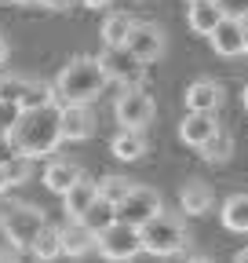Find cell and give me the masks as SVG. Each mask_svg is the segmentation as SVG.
I'll list each match as a JSON object with an SVG mask.
<instances>
[{"label": "cell", "mask_w": 248, "mask_h": 263, "mask_svg": "<svg viewBox=\"0 0 248 263\" xmlns=\"http://www.w3.org/2000/svg\"><path fill=\"white\" fill-rule=\"evenodd\" d=\"M11 143L26 157H51L62 146V106L44 103L33 110H22L11 128Z\"/></svg>", "instance_id": "cell-1"}, {"label": "cell", "mask_w": 248, "mask_h": 263, "mask_svg": "<svg viewBox=\"0 0 248 263\" xmlns=\"http://www.w3.org/2000/svg\"><path fill=\"white\" fill-rule=\"evenodd\" d=\"M106 84H110V77L102 70L99 55H77L58 70L51 88H55V103L58 106H88L106 91Z\"/></svg>", "instance_id": "cell-2"}, {"label": "cell", "mask_w": 248, "mask_h": 263, "mask_svg": "<svg viewBox=\"0 0 248 263\" xmlns=\"http://www.w3.org/2000/svg\"><path fill=\"white\" fill-rule=\"evenodd\" d=\"M139 230H142V252H150V256L168 259V256H186V249H190V230L182 227V219H175L168 212H157Z\"/></svg>", "instance_id": "cell-3"}, {"label": "cell", "mask_w": 248, "mask_h": 263, "mask_svg": "<svg viewBox=\"0 0 248 263\" xmlns=\"http://www.w3.org/2000/svg\"><path fill=\"white\" fill-rule=\"evenodd\" d=\"M48 227V216L37 209V205H26V201H8L0 205V230L4 238L18 249V252H29L37 241V234Z\"/></svg>", "instance_id": "cell-4"}, {"label": "cell", "mask_w": 248, "mask_h": 263, "mask_svg": "<svg viewBox=\"0 0 248 263\" xmlns=\"http://www.w3.org/2000/svg\"><path fill=\"white\" fill-rule=\"evenodd\" d=\"M95 249L102 259H113V263H128L142 252V230L124 223V219H113L106 230L95 234Z\"/></svg>", "instance_id": "cell-5"}, {"label": "cell", "mask_w": 248, "mask_h": 263, "mask_svg": "<svg viewBox=\"0 0 248 263\" xmlns=\"http://www.w3.org/2000/svg\"><path fill=\"white\" fill-rule=\"evenodd\" d=\"M99 62H102L106 77L113 84H120V88H135V84L146 81V62L128 44H106L102 55H99Z\"/></svg>", "instance_id": "cell-6"}, {"label": "cell", "mask_w": 248, "mask_h": 263, "mask_svg": "<svg viewBox=\"0 0 248 263\" xmlns=\"http://www.w3.org/2000/svg\"><path fill=\"white\" fill-rule=\"evenodd\" d=\"M157 212H164V201H161V194L153 190V186H139V183H132V190L117 201V219L132 223V227L150 223Z\"/></svg>", "instance_id": "cell-7"}, {"label": "cell", "mask_w": 248, "mask_h": 263, "mask_svg": "<svg viewBox=\"0 0 248 263\" xmlns=\"http://www.w3.org/2000/svg\"><path fill=\"white\" fill-rule=\"evenodd\" d=\"M113 117L120 128H146L153 121V95L142 84L120 88V99L113 103Z\"/></svg>", "instance_id": "cell-8"}, {"label": "cell", "mask_w": 248, "mask_h": 263, "mask_svg": "<svg viewBox=\"0 0 248 263\" xmlns=\"http://www.w3.org/2000/svg\"><path fill=\"white\" fill-rule=\"evenodd\" d=\"M128 44L146 66H153V62H161L164 59V51H168V41H164V29L161 26H153V22H135L132 26V33H128Z\"/></svg>", "instance_id": "cell-9"}, {"label": "cell", "mask_w": 248, "mask_h": 263, "mask_svg": "<svg viewBox=\"0 0 248 263\" xmlns=\"http://www.w3.org/2000/svg\"><path fill=\"white\" fill-rule=\"evenodd\" d=\"M208 41H212V51H215V55H223V59L244 55V22L223 15L219 22H215V29L208 33Z\"/></svg>", "instance_id": "cell-10"}, {"label": "cell", "mask_w": 248, "mask_h": 263, "mask_svg": "<svg viewBox=\"0 0 248 263\" xmlns=\"http://www.w3.org/2000/svg\"><path fill=\"white\" fill-rule=\"evenodd\" d=\"M219 128V117H215V110H186V117L179 121V139L186 146L201 150V143L212 136V132Z\"/></svg>", "instance_id": "cell-11"}, {"label": "cell", "mask_w": 248, "mask_h": 263, "mask_svg": "<svg viewBox=\"0 0 248 263\" xmlns=\"http://www.w3.org/2000/svg\"><path fill=\"white\" fill-rule=\"evenodd\" d=\"M95 132V117L88 106H62V143H84Z\"/></svg>", "instance_id": "cell-12"}, {"label": "cell", "mask_w": 248, "mask_h": 263, "mask_svg": "<svg viewBox=\"0 0 248 263\" xmlns=\"http://www.w3.org/2000/svg\"><path fill=\"white\" fill-rule=\"evenodd\" d=\"M186 110H219L223 103V84L219 81H212V77H201L194 81L190 88H186Z\"/></svg>", "instance_id": "cell-13"}, {"label": "cell", "mask_w": 248, "mask_h": 263, "mask_svg": "<svg viewBox=\"0 0 248 263\" xmlns=\"http://www.w3.org/2000/svg\"><path fill=\"white\" fill-rule=\"evenodd\" d=\"M110 150H113L117 161H139V157H146V150H150L146 132L142 128H120L113 136V143H110Z\"/></svg>", "instance_id": "cell-14"}, {"label": "cell", "mask_w": 248, "mask_h": 263, "mask_svg": "<svg viewBox=\"0 0 248 263\" xmlns=\"http://www.w3.org/2000/svg\"><path fill=\"white\" fill-rule=\"evenodd\" d=\"M84 172H80V164H73V161H62V157H55V161H48V168H44V186L51 190V194H66L77 179H80Z\"/></svg>", "instance_id": "cell-15"}, {"label": "cell", "mask_w": 248, "mask_h": 263, "mask_svg": "<svg viewBox=\"0 0 248 263\" xmlns=\"http://www.w3.org/2000/svg\"><path fill=\"white\" fill-rule=\"evenodd\" d=\"M212 201H215V194H212V186L204 179H190L179 190V205H182L186 216H204L212 209Z\"/></svg>", "instance_id": "cell-16"}, {"label": "cell", "mask_w": 248, "mask_h": 263, "mask_svg": "<svg viewBox=\"0 0 248 263\" xmlns=\"http://www.w3.org/2000/svg\"><path fill=\"white\" fill-rule=\"evenodd\" d=\"M91 249H95V234H91L80 219H73L70 227H62V256L80 259V256H88Z\"/></svg>", "instance_id": "cell-17"}, {"label": "cell", "mask_w": 248, "mask_h": 263, "mask_svg": "<svg viewBox=\"0 0 248 263\" xmlns=\"http://www.w3.org/2000/svg\"><path fill=\"white\" fill-rule=\"evenodd\" d=\"M95 197H99V183L95 179H88V176H80L66 194H62V205H66V216L70 219H77L91 201H95Z\"/></svg>", "instance_id": "cell-18"}, {"label": "cell", "mask_w": 248, "mask_h": 263, "mask_svg": "<svg viewBox=\"0 0 248 263\" xmlns=\"http://www.w3.org/2000/svg\"><path fill=\"white\" fill-rule=\"evenodd\" d=\"M219 18H223V11H219L215 0H190V8H186V22H190V29L201 33V37H208Z\"/></svg>", "instance_id": "cell-19"}, {"label": "cell", "mask_w": 248, "mask_h": 263, "mask_svg": "<svg viewBox=\"0 0 248 263\" xmlns=\"http://www.w3.org/2000/svg\"><path fill=\"white\" fill-rule=\"evenodd\" d=\"M77 219L91 230V234H99V230H106V227L117 219V205H113V201H106V197L99 194V197H95V201H91V205H88Z\"/></svg>", "instance_id": "cell-20"}, {"label": "cell", "mask_w": 248, "mask_h": 263, "mask_svg": "<svg viewBox=\"0 0 248 263\" xmlns=\"http://www.w3.org/2000/svg\"><path fill=\"white\" fill-rule=\"evenodd\" d=\"M201 157H204L208 164L230 161V157H234V136H230V132H223V128H215L212 136L201 143Z\"/></svg>", "instance_id": "cell-21"}, {"label": "cell", "mask_w": 248, "mask_h": 263, "mask_svg": "<svg viewBox=\"0 0 248 263\" xmlns=\"http://www.w3.org/2000/svg\"><path fill=\"white\" fill-rule=\"evenodd\" d=\"M223 227L234 234H248V194H234L223 201Z\"/></svg>", "instance_id": "cell-22"}, {"label": "cell", "mask_w": 248, "mask_h": 263, "mask_svg": "<svg viewBox=\"0 0 248 263\" xmlns=\"http://www.w3.org/2000/svg\"><path fill=\"white\" fill-rule=\"evenodd\" d=\"M29 252H33L37 259H44V263H48V259H58V256H62V227H44Z\"/></svg>", "instance_id": "cell-23"}, {"label": "cell", "mask_w": 248, "mask_h": 263, "mask_svg": "<svg viewBox=\"0 0 248 263\" xmlns=\"http://www.w3.org/2000/svg\"><path fill=\"white\" fill-rule=\"evenodd\" d=\"M44 103H55V88L51 84H37V81H26V88L18 95V106L22 110H33V106H44Z\"/></svg>", "instance_id": "cell-24"}, {"label": "cell", "mask_w": 248, "mask_h": 263, "mask_svg": "<svg viewBox=\"0 0 248 263\" xmlns=\"http://www.w3.org/2000/svg\"><path fill=\"white\" fill-rule=\"evenodd\" d=\"M132 26H135V18H128V15H110L102 22V44H124Z\"/></svg>", "instance_id": "cell-25"}, {"label": "cell", "mask_w": 248, "mask_h": 263, "mask_svg": "<svg viewBox=\"0 0 248 263\" xmlns=\"http://www.w3.org/2000/svg\"><path fill=\"white\" fill-rule=\"evenodd\" d=\"M128 190H132V183L124 179V176H102V179H99V194L106 197V201H113V205H117Z\"/></svg>", "instance_id": "cell-26"}, {"label": "cell", "mask_w": 248, "mask_h": 263, "mask_svg": "<svg viewBox=\"0 0 248 263\" xmlns=\"http://www.w3.org/2000/svg\"><path fill=\"white\" fill-rule=\"evenodd\" d=\"M29 161H33V157H26V154H15L11 161H4L11 186H18V183H26V179H29Z\"/></svg>", "instance_id": "cell-27"}, {"label": "cell", "mask_w": 248, "mask_h": 263, "mask_svg": "<svg viewBox=\"0 0 248 263\" xmlns=\"http://www.w3.org/2000/svg\"><path fill=\"white\" fill-rule=\"evenodd\" d=\"M22 88H26V77H4L0 73V99H11V103H18V95H22Z\"/></svg>", "instance_id": "cell-28"}, {"label": "cell", "mask_w": 248, "mask_h": 263, "mask_svg": "<svg viewBox=\"0 0 248 263\" xmlns=\"http://www.w3.org/2000/svg\"><path fill=\"white\" fill-rule=\"evenodd\" d=\"M18 114H22V106H18V103H11V99H0V124H4L8 132L15 128Z\"/></svg>", "instance_id": "cell-29"}, {"label": "cell", "mask_w": 248, "mask_h": 263, "mask_svg": "<svg viewBox=\"0 0 248 263\" xmlns=\"http://www.w3.org/2000/svg\"><path fill=\"white\" fill-rule=\"evenodd\" d=\"M215 4H219V11L230 15V18H244L248 15V0H215Z\"/></svg>", "instance_id": "cell-30"}, {"label": "cell", "mask_w": 248, "mask_h": 263, "mask_svg": "<svg viewBox=\"0 0 248 263\" xmlns=\"http://www.w3.org/2000/svg\"><path fill=\"white\" fill-rule=\"evenodd\" d=\"M77 4V0H40V8H48V11H70Z\"/></svg>", "instance_id": "cell-31"}, {"label": "cell", "mask_w": 248, "mask_h": 263, "mask_svg": "<svg viewBox=\"0 0 248 263\" xmlns=\"http://www.w3.org/2000/svg\"><path fill=\"white\" fill-rule=\"evenodd\" d=\"M18 259V249L8 241V245H0V263H15Z\"/></svg>", "instance_id": "cell-32"}, {"label": "cell", "mask_w": 248, "mask_h": 263, "mask_svg": "<svg viewBox=\"0 0 248 263\" xmlns=\"http://www.w3.org/2000/svg\"><path fill=\"white\" fill-rule=\"evenodd\" d=\"M84 8H91V11H106L110 8V0H80Z\"/></svg>", "instance_id": "cell-33"}, {"label": "cell", "mask_w": 248, "mask_h": 263, "mask_svg": "<svg viewBox=\"0 0 248 263\" xmlns=\"http://www.w3.org/2000/svg\"><path fill=\"white\" fill-rule=\"evenodd\" d=\"M4 190H11V179H8V168L0 164V194H4Z\"/></svg>", "instance_id": "cell-34"}, {"label": "cell", "mask_w": 248, "mask_h": 263, "mask_svg": "<svg viewBox=\"0 0 248 263\" xmlns=\"http://www.w3.org/2000/svg\"><path fill=\"white\" fill-rule=\"evenodd\" d=\"M4 62H8V37L0 33V66H4Z\"/></svg>", "instance_id": "cell-35"}, {"label": "cell", "mask_w": 248, "mask_h": 263, "mask_svg": "<svg viewBox=\"0 0 248 263\" xmlns=\"http://www.w3.org/2000/svg\"><path fill=\"white\" fill-rule=\"evenodd\" d=\"M241 22H244V55H248V15H244Z\"/></svg>", "instance_id": "cell-36"}, {"label": "cell", "mask_w": 248, "mask_h": 263, "mask_svg": "<svg viewBox=\"0 0 248 263\" xmlns=\"http://www.w3.org/2000/svg\"><path fill=\"white\" fill-rule=\"evenodd\" d=\"M11 4H22V8H29V4H40V0H11Z\"/></svg>", "instance_id": "cell-37"}, {"label": "cell", "mask_w": 248, "mask_h": 263, "mask_svg": "<svg viewBox=\"0 0 248 263\" xmlns=\"http://www.w3.org/2000/svg\"><path fill=\"white\" fill-rule=\"evenodd\" d=\"M237 263H248V249H241V252H237Z\"/></svg>", "instance_id": "cell-38"}, {"label": "cell", "mask_w": 248, "mask_h": 263, "mask_svg": "<svg viewBox=\"0 0 248 263\" xmlns=\"http://www.w3.org/2000/svg\"><path fill=\"white\" fill-rule=\"evenodd\" d=\"M8 136H11V132H8V128H4V124H0V143H4V139H8Z\"/></svg>", "instance_id": "cell-39"}, {"label": "cell", "mask_w": 248, "mask_h": 263, "mask_svg": "<svg viewBox=\"0 0 248 263\" xmlns=\"http://www.w3.org/2000/svg\"><path fill=\"white\" fill-rule=\"evenodd\" d=\"M244 110H248V84H244Z\"/></svg>", "instance_id": "cell-40"}, {"label": "cell", "mask_w": 248, "mask_h": 263, "mask_svg": "<svg viewBox=\"0 0 248 263\" xmlns=\"http://www.w3.org/2000/svg\"><path fill=\"white\" fill-rule=\"evenodd\" d=\"M186 4H190V0H186Z\"/></svg>", "instance_id": "cell-41"}, {"label": "cell", "mask_w": 248, "mask_h": 263, "mask_svg": "<svg viewBox=\"0 0 248 263\" xmlns=\"http://www.w3.org/2000/svg\"><path fill=\"white\" fill-rule=\"evenodd\" d=\"M139 4H142V0H139Z\"/></svg>", "instance_id": "cell-42"}]
</instances>
